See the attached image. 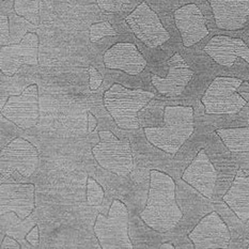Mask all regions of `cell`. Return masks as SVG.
<instances>
[{"label":"cell","instance_id":"16","mask_svg":"<svg viewBox=\"0 0 249 249\" xmlns=\"http://www.w3.org/2000/svg\"><path fill=\"white\" fill-rule=\"evenodd\" d=\"M104 64L107 69L120 70L135 76L147 67V60L133 43L120 42L104 53Z\"/></svg>","mask_w":249,"mask_h":249},{"label":"cell","instance_id":"8","mask_svg":"<svg viewBox=\"0 0 249 249\" xmlns=\"http://www.w3.org/2000/svg\"><path fill=\"white\" fill-rule=\"evenodd\" d=\"M2 117L21 129L34 127L39 120V89L30 85L19 95L10 96L1 108Z\"/></svg>","mask_w":249,"mask_h":249},{"label":"cell","instance_id":"12","mask_svg":"<svg viewBox=\"0 0 249 249\" xmlns=\"http://www.w3.org/2000/svg\"><path fill=\"white\" fill-rule=\"evenodd\" d=\"M36 186L31 183H2L0 185L1 215L14 213L26 220L35 210Z\"/></svg>","mask_w":249,"mask_h":249},{"label":"cell","instance_id":"29","mask_svg":"<svg viewBox=\"0 0 249 249\" xmlns=\"http://www.w3.org/2000/svg\"><path fill=\"white\" fill-rule=\"evenodd\" d=\"M96 125H97L96 118L92 115V113H88V133L93 132Z\"/></svg>","mask_w":249,"mask_h":249},{"label":"cell","instance_id":"10","mask_svg":"<svg viewBox=\"0 0 249 249\" xmlns=\"http://www.w3.org/2000/svg\"><path fill=\"white\" fill-rule=\"evenodd\" d=\"M39 63V36L26 34L19 43L1 46L0 69L8 77H12L23 64L36 66Z\"/></svg>","mask_w":249,"mask_h":249},{"label":"cell","instance_id":"25","mask_svg":"<svg viewBox=\"0 0 249 249\" xmlns=\"http://www.w3.org/2000/svg\"><path fill=\"white\" fill-rule=\"evenodd\" d=\"M10 44V26L9 19L5 15L1 14L0 18V45H9Z\"/></svg>","mask_w":249,"mask_h":249},{"label":"cell","instance_id":"15","mask_svg":"<svg viewBox=\"0 0 249 249\" xmlns=\"http://www.w3.org/2000/svg\"><path fill=\"white\" fill-rule=\"evenodd\" d=\"M182 180L197 189L205 198H212L217 180V171L211 163L205 150L199 151L192 164L184 171Z\"/></svg>","mask_w":249,"mask_h":249},{"label":"cell","instance_id":"23","mask_svg":"<svg viewBox=\"0 0 249 249\" xmlns=\"http://www.w3.org/2000/svg\"><path fill=\"white\" fill-rule=\"evenodd\" d=\"M118 32L113 29L109 21H101L91 25L90 27V41L96 43L105 36H115Z\"/></svg>","mask_w":249,"mask_h":249},{"label":"cell","instance_id":"24","mask_svg":"<svg viewBox=\"0 0 249 249\" xmlns=\"http://www.w3.org/2000/svg\"><path fill=\"white\" fill-rule=\"evenodd\" d=\"M99 7L109 13H116L121 11L124 5L129 3V0H96Z\"/></svg>","mask_w":249,"mask_h":249},{"label":"cell","instance_id":"1","mask_svg":"<svg viewBox=\"0 0 249 249\" xmlns=\"http://www.w3.org/2000/svg\"><path fill=\"white\" fill-rule=\"evenodd\" d=\"M182 217L183 213L176 200L173 178L164 172L152 170L147 205L140 213V218L151 229L164 233L176 228Z\"/></svg>","mask_w":249,"mask_h":249},{"label":"cell","instance_id":"19","mask_svg":"<svg viewBox=\"0 0 249 249\" xmlns=\"http://www.w3.org/2000/svg\"><path fill=\"white\" fill-rule=\"evenodd\" d=\"M223 200L243 223H246L249 219V173L237 171Z\"/></svg>","mask_w":249,"mask_h":249},{"label":"cell","instance_id":"3","mask_svg":"<svg viewBox=\"0 0 249 249\" xmlns=\"http://www.w3.org/2000/svg\"><path fill=\"white\" fill-rule=\"evenodd\" d=\"M155 96L142 89H128L119 84L112 85L104 94V105L122 129L139 128L138 112Z\"/></svg>","mask_w":249,"mask_h":249},{"label":"cell","instance_id":"32","mask_svg":"<svg viewBox=\"0 0 249 249\" xmlns=\"http://www.w3.org/2000/svg\"><path fill=\"white\" fill-rule=\"evenodd\" d=\"M248 83H249V82H248Z\"/></svg>","mask_w":249,"mask_h":249},{"label":"cell","instance_id":"22","mask_svg":"<svg viewBox=\"0 0 249 249\" xmlns=\"http://www.w3.org/2000/svg\"><path fill=\"white\" fill-rule=\"evenodd\" d=\"M104 189L92 178L87 180V202L90 207H99L104 200Z\"/></svg>","mask_w":249,"mask_h":249},{"label":"cell","instance_id":"14","mask_svg":"<svg viewBox=\"0 0 249 249\" xmlns=\"http://www.w3.org/2000/svg\"><path fill=\"white\" fill-rule=\"evenodd\" d=\"M175 21L185 47L197 44L210 34L201 10L195 3H188L176 10Z\"/></svg>","mask_w":249,"mask_h":249},{"label":"cell","instance_id":"13","mask_svg":"<svg viewBox=\"0 0 249 249\" xmlns=\"http://www.w3.org/2000/svg\"><path fill=\"white\" fill-rule=\"evenodd\" d=\"M168 67L169 71L165 78L152 74L151 82L160 94L168 97H176L181 95L185 90L186 86L194 77V71L178 53H176L168 60Z\"/></svg>","mask_w":249,"mask_h":249},{"label":"cell","instance_id":"26","mask_svg":"<svg viewBox=\"0 0 249 249\" xmlns=\"http://www.w3.org/2000/svg\"><path fill=\"white\" fill-rule=\"evenodd\" d=\"M88 71H89V75H90V82H89L90 89L92 91H96L100 88L102 83H103V76L101 75V73L93 67H90L88 69Z\"/></svg>","mask_w":249,"mask_h":249},{"label":"cell","instance_id":"18","mask_svg":"<svg viewBox=\"0 0 249 249\" xmlns=\"http://www.w3.org/2000/svg\"><path fill=\"white\" fill-rule=\"evenodd\" d=\"M204 52L219 66L231 68L237 58L249 63V47L239 37L215 36L204 47Z\"/></svg>","mask_w":249,"mask_h":249},{"label":"cell","instance_id":"27","mask_svg":"<svg viewBox=\"0 0 249 249\" xmlns=\"http://www.w3.org/2000/svg\"><path fill=\"white\" fill-rule=\"evenodd\" d=\"M26 241L31 244L32 247H37L40 243V234H39V227L35 225L34 228L26 234Z\"/></svg>","mask_w":249,"mask_h":249},{"label":"cell","instance_id":"7","mask_svg":"<svg viewBox=\"0 0 249 249\" xmlns=\"http://www.w3.org/2000/svg\"><path fill=\"white\" fill-rule=\"evenodd\" d=\"M125 21L137 39L150 48L163 45L170 39L169 32L165 29L158 14L145 1L128 14Z\"/></svg>","mask_w":249,"mask_h":249},{"label":"cell","instance_id":"17","mask_svg":"<svg viewBox=\"0 0 249 249\" xmlns=\"http://www.w3.org/2000/svg\"><path fill=\"white\" fill-rule=\"evenodd\" d=\"M216 26L221 30L244 28L249 16V0H208Z\"/></svg>","mask_w":249,"mask_h":249},{"label":"cell","instance_id":"11","mask_svg":"<svg viewBox=\"0 0 249 249\" xmlns=\"http://www.w3.org/2000/svg\"><path fill=\"white\" fill-rule=\"evenodd\" d=\"M188 239L196 249L228 248L231 234L223 218L216 212H212L199 221L188 234Z\"/></svg>","mask_w":249,"mask_h":249},{"label":"cell","instance_id":"6","mask_svg":"<svg viewBox=\"0 0 249 249\" xmlns=\"http://www.w3.org/2000/svg\"><path fill=\"white\" fill-rule=\"evenodd\" d=\"M100 142L92 149L95 160L102 168L117 176H128L134 169L131 144L111 132H100Z\"/></svg>","mask_w":249,"mask_h":249},{"label":"cell","instance_id":"2","mask_svg":"<svg viewBox=\"0 0 249 249\" xmlns=\"http://www.w3.org/2000/svg\"><path fill=\"white\" fill-rule=\"evenodd\" d=\"M195 129L194 108L191 106H167L164 124L160 127L144 128L145 137L154 147L176 155Z\"/></svg>","mask_w":249,"mask_h":249},{"label":"cell","instance_id":"28","mask_svg":"<svg viewBox=\"0 0 249 249\" xmlns=\"http://www.w3.org/2000/svg\"><path fill=\"white\" fill-rule=\"evenodd\" d=\"M5 248L20 249L23 248V246H20L19 243L15 239H13V236L7 234V236H4L1 242V249H5Z\"/></svg>","mask_w":249,"mask_h":249},{"label":"cell","instance_id":"31","mask_svg":"<svg viewBox=\"0 0 249 249\" xmlns=\"http://www.w3.org/2000/svg\"><path fill=\"white\" fill-rule=\"evenodd\" d=\"M248 249H249V245H248Z\"/></svg>","mask_w":249,"mask_h":249},{"label":"cell","instance_id":"5","mask_svg":"<svg viewBox=\"0 0 249 249\" xmlns=\"http://www.w3.org/2000/svg\"><path fill=\"white\" fill-rule=\"evenodd\" d=\"M243 80L235 77H216L202 96L207 115H235L247 105V101L237 90Z\"/></svg>","mask_w":249,"mask_h":249},{"label":"cell","instance_id":"9","mask_svg":"<svg viewBox=\"0 0 249 249\" xmlns=\"http://www.w3.org/2000/svg\"><path fill=\"white\" fill-rule=\"evenodd\" d=\"M39 164V152L24 138H15L1 150V173L9 177L14 171L28 178Z\"/></svg>","mask_w":249,"mask_h":249},{"label":"cell","instance_id":"4","mask_svg":"<svg viewBox=\"0 0 249 249\" xmlns=\"http://www.w3.org/2000/svg\"><path fill=\"white\" fill-rule=\"evenodd\" d=\"M94 233L103 249H133L128 236V212L120 200H113L108 216L99 214Z\"/></svg>","mask_w":249,"mask_h":249},{"label":"cell","instance_id":"20","mask_svg":"<svg viewBox=\"0 0 249 249\" xmlns=\"http://www.w3.org/2000/svg\"><path fill=\"white\" fill-rule=\"evenodd\" d=\"M216 134L230 152L249 153V125L236 128H218L216 129Z\"/></svg>","mask_w":249,"mask_h":249},{"label":"cell","instance_id":"21","mask_svg":"<svg viewBox=\"0 0 249 249\" xmlns=\"http://www.w3.org/2000/svg\"><path fill=\"white\" fill-rule=\"evenodd\" d=\"M14 11L16 15L31 25L39 26L41 24L40 0H14Z\"/></svg>","mask_w":249,"mask_h":249},{"label":"cell","instance_id":"30","mask_svg":"<svg viewBox=\"0 0 249 249\" xmlns=\"http://www.w3.org/2000/svg\"><path fill=\"white\" fill-rule=\"evenodd\" d=\"M160 248L161 249H165V248H167V249H175L176 247L173 246L171 243H164V244L160 245Z\"/></svg>","mask_w":249,"mask_h":249}]
</instances>
